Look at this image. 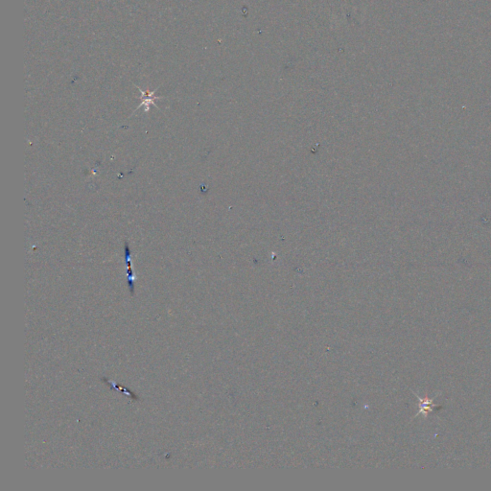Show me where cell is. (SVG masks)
<instances>
[{
    "mask_svg": "<svg viewBox=\"0 0 491 491\" xmlns=\"http://www.w3.org/2000/svg\"><path fill=\"white\" fill-rule=\"evenodd\" d=\"M136 87H137V88H138V89L140 91V98L141 100H142L140 105L138 106V108H137V109L140 108L141 106H143V105H144V106H145L144 111H145V112H148V111H149V109H150V105H154L155 106H157L156 103H155V101H156V100H158V99H162V98H163V96H155V93H156V91L158 90V88H156L154 91H148V90L144 91V90H142V89H141L140 87H138L137 85H136Z\"/></svg>",
    "mask_w": 491,
    "mask_h": 491,
    "instance_id": "obj_1",
    "label": "cell"
},
{
    "mask_svg": "<svg viewBox=\"0 0 491 491\" xmlns=\"http://www.w3.org/2000/svg\"><path fill=\"white\" fill-rule=\"evenodd\" d=\"M125 261L128 267V285L131 294L133 295L135 292V275L133 271V263H132V251L129 243L125 242Z\"/></svg>",
    "mask_w": 491,
    "mask_h": 491,
    "instance_id": "obj_2",
    "label": "cell"
}]
</instances>
